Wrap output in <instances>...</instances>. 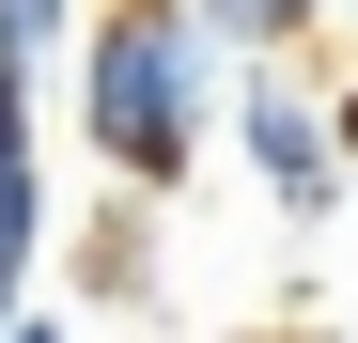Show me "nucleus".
<instances>
[{
  "mask_svg": "<svg viewBox=\"0 0 358 343\" xmlns=\"http://www.w3.org/2000/svg\"><path fill=\"white\" fill-rule=\"evenodd\" d=\"M203 109H218L203 16H187V0H109V16H94V94H78L94 156L125 172V188H187V172H203Z\"/></svg>",
  "mask_w": 358,
  "mask_h": 343,
  "instance_id": "obj_1",
  "label": "nucleus"
},
{
  "mask_svg": "<svg viewBox=\"0 0 358 343\" xmlns=\"http://www.w3.org/2000/svg\"><path fill=\"white\" fill-rule=\"evenodd\" d=\"M234 141H250V172H265V203L280 218H327L343 203V125H327V94L312 78H250V94H234Z\"/></svg>",
  "mask_w": 358,
  "mask_h": 343,
  "instance_id": "obj_2",
  "label": "nucleus"
},
{
  "mask_svg": "<svg viewBox=\"0 0 358 343\" xmlns=\"http://www.w3.org/2000/svg\"><path fill=\"white\" fill-rule=\"evenodd\" d=\"M187 16H203V31H234V47H265V63H280V47L312 31L327 0H187Z\"/></svg>",
  "mask_w": 358,
  "mask_h": 343,
  "instance_id": "obj_3",
  "label": "nucleus"
},
{
  "mask_svg": "<svg viewBox=\"0 0 358 343\" xmlns=\"http://www.w3.org/2000/svg\"><path fill=\"white\" fill-rule=\"evenodd\" d=\"M47 47H63V0H0V63H16V78H31V63H47Z\"/></svg>",
  "mask_w": 358,
  "mask_h": 343,
  "instance_id": "obj_4",
  "label": "nucleus"
},
{
  "mask_svg": "<svg viewBox=\"0 0 358 343\" xmlns=\"http://www.w3.org/2000/svg\"><path fill=\"white\" fill-rule=\"evenodd\" d=\"M0 343H78V328H63V312H16V328H0Z\"/></svg>",
  "mask_w": 358,
  "mask_h": 343,
  "instance_id": "obj_5",
  "label": "nucleus"
},
{
  "mask_svg": "<svg viewBox=\"0 0 358 343\" xmlns=\"http://www.w3.org/2000/svg\"><path fill=\"white\" fill-rule=\"evenodd\" d=\"M250 343H312V328H250Z\"/></svg>",
  "mask_w": 358,
  "mask_h": 343,
  "instance_id": "obj_6",
  "label": "nucleus"
}]
</instances>
